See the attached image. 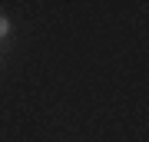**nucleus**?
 I'll return each instance as SVG.
<instances>
[{
	"instance_id": "nucleus-1",
	"label": "nucleus",
	"mask_w": 149,
	"mask_h": 142,
	"mask_svg": "<svg viewBox=\"0 0 149 142\" xmlns=\"http://www.w3.org/2000/svg\"><path fill=\"white\" fill-rule=\"evenodd\" d=\"M0 33H7V20H3V17H0Z\"/></svg>"
}]
</instances>
